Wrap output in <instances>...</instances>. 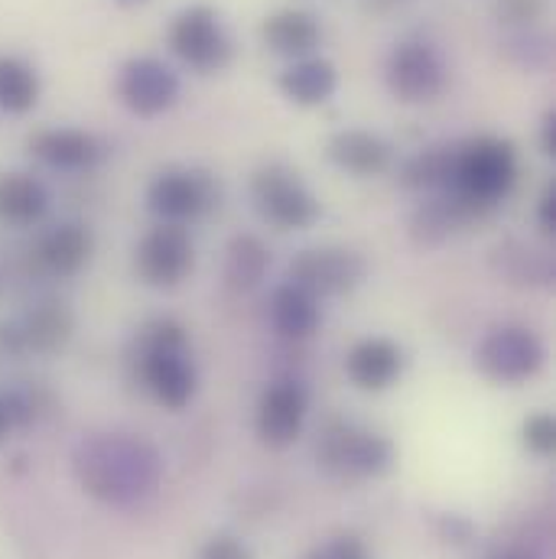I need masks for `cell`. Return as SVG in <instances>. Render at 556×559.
<instances>
[{
  "instance_id": "obj_1",
  "label": "cell",
  "mask_w": 556,
  "mask_h": 559,
  "mask_svg": "<svg viewBox=\"0 0 556 559\" xmlns=\"http://www.w3.org/2000/svg\"><path fill=\"white\" fill-rule=\"evenodd\" d=\"M75 475L88 495L108 504H134L159 481L156 452L134 436L105 432L79 442Z\"/></svg>"
},
{
  "instance_id": "obj_2",
  "label": "cell",
  "mask_w": 556,
  "mask_h": 559,
  "mask_svg": "<svg viewBox=\"0 0 556 559\" xmlns=\"http://www.w3.org/2000/svg\"><path fill=\"white\" fill-rule=\"evenodd\" d=\"M514 146L508 140L478 138L456 146V169L449 189L478 215L482 209L498 205L514 186Z\"/></svg>"
},
{
  "instance_id": "obj_3",
  "label": "cell",
  "mask_w": 556,
  "mask_h": 559,
  "mask_svg": "<svg viewBox=\"0 0 556 559\" xmlns=\"http://www.w3.org/2000/svg\"><path fill=\"white\" fill-rule=\"evenodd\" d=\"M143 381L150 394L169 407L182 411L196 394V368L186 358V332L176 322H153L143 335Z\"/></svg>"
},
{
  "instance_id": "obj_4",
  "label": "cell",
  "mask_w": 556,
  "mask_h": 559,
  "mask_svg": "<svg viewBox=\"0 0 556 559\" xmlns=\"http://www.w3.org/2000/svg\"><path fill=\"white\" fill-rule=\"evenodd\" d=\"M316 455L339 478H375L391 468L394 445L355 423H329Z\"/></svg>"
},
{
  "instance_id": "obj_5",
  "label": "cell",
  "mask_w": 556,
  "mask_h": 559,
  "mask_svg": "<svg viewBox=\"0 0 556 559\" xmlns=\"http://www.w3.org/2000/svg\"><path fill=\"white\" fill-rule=\"evenodd\" d=\"M251 195H255V205L258 212L277 225L283 231H293V228H309L316 218H319V202L316 195L303 186V179L283 166H264L255 173L251 179Z\"/></svg>"
},
{
  "instance_id": "obj_6",
  "label": "cell",
  "mask_w": 556,
  "mask_h": 559,
  "mask_svg": "<svg viewBox=\"0 0 556 559\" xmlns=\"http://www.w3.org/2000/svg\"><path fill=\"white\" fill-rule=\"evenodd\" d=\"M169 46L186 66L199 69V72H218L232 59V39H228L218 13L205 3H196L173 20Z\"/></svg>"
},
{
  "instance_id": "obj_7",
  "label": "cell",
  "mask_w": 556,
  "mask_h": 559,
  "mask_svg": "<svg viewBox=\"0 0 556 559\" xmlns=\"http://www.w3.org/2000/svg\"><path fill=\"white\" fill-rule=\"evenodd\" d=\"M475 365L482 368L485 378H492L498 384H521L541 371L544 345L537 342L534 332L505 325V329H495L485 335V342L478 345Z\"/></svg>"
},
{
  "instance_id": "obj_8",
  "label": "cell",
  "mask_w": 556,
  "mask_h": 559,
  "mask_svg": "<svg viewBox=\"0 0 556 559\" xmlns=\"http://www.w3.org/2000/svg\"><path fill=\"white\" fill-rule=\"evenodd\" d=\"M368 274L362 254L345 248H312L289 264V283L312 296H335L355 289Z\"/></svg>"
},
{
  "instance_id": "obj_9",
  "label": "cell",
  "mask_w": 556,
  "mask_h": 559,
  "mask_svg": "<svg viewBox=\"0 0 556 559\" xmlns=\"http://www.w3.org/2000/svg\"><path fill=\"white\" fill-rule=\"evenodd\" d=\"M446 85L442 56L429 43H401L388 59V88L394 98L419 105L433 102Z\"/></svg>"
},
{
  "instance_id": "obj_10",
  "label": "cell",
  "mask_w": 556,
  "mask_h": 559,
  "mask_svg": "<svg viewBox=\"0 0 556 559\" xmlns=\"http://www.w3.org/2000/svg\"><path fill=\"white\" fill-rule=\"evenodd\" d=\"M215 192L205 173L196 169H163L150 189H146V205L153 215H159L169 225L192 222L212 205Z\"/></svg>"
},
{
  "instance_id": "obj_11",
  "label": "cell",
  "mask_w": 556,
  "mask_h": 559,
  "mask_svg": "<svg viewBox=\"0 0 556 559\" xmlns=\"http://www.w3.org/2000/svg\"><path fill=\"white\" fill-rule=\"evenodd\" d=\"M118 92H121V102L140 115V118H156L163 111H169L179 98V79L176 72L153 59V56H140L131 59L125 69H121V79H118Z\"/></svg>"
},
{
  "instance_id": "obj_12",
  "label": "cell",
  "mask_w": 556,
  "mask_h": 559,
  "mask_svg": "<svg viewBox=\"0 0 556 559\" xmlns=\"http://www.w3.org/2000/svg\"><path fill=\"white\" fill-rule=\"evenodd\" d=\"M192 238L182 225L163 222L138 248V274L150 286H176L192 271Z\"/></svg>"
},
{
  "instance_id": "obj_13",
  "label": "cell",
  "mask_w": 556,
  "mask_h": 559,
  "mask_svg": "<svg viewBox=\"0 0 556 559\" xmlns=\"http://www.w3.org/2000/svg\"><path fill=\"white\" fill-rule=\"evenodd\" d=\"M306 419V394L299 384H274L258 404V436L271 449H286L299 439Z\"/></svg>"
},
{
  "instance_id": "obj_14",
  "label": "cell",
  "mask_w": 556,
  "mask_h": 559,
  "mask_svg": "<svg viewBox=\"0 0 556 559\" xmlns=\"http://www.w3.org/2000/svg\"><path fill=\"white\" fill-rule=\"evenodd\" d=\"M75 319L62 302H39L16 329H10L7 345L13 352H39L52 355L72 338Z\"/></svg>"
},
{
  "instance_id": "obj_15",
  "label": "cell",
  "mask_w": 556,
  "mask_h": 559,
  "mask_svg": "<svg viewBox=\"0 0 556 559\" xmlns=\"http://www.w3.org/2000/svg\"><path fill=\"white\" fill-rule=\"evenodd\" d=\"M29 150L56 169H92L105 159V143L88 131L56 128L29 140Z\"/></svg>"
},
{
  "instance_id": "obj_16",
  "label": "cell",
  "mask_w": 556,
  "mask_h": 559,
  "mask_svg": "<svg viewBox=\"0 0 556 559\" xmlns=\"http://www.w3.org/2000/svg\"><path fill=\"white\" fill-rule=\"evenodd\" d=\"M401 365H404V355L388 338H365L345 358V371L362 391L391 388L398 381V374H401Z\"/></svg>"
},
{
  "instance_id": "obj_17",
  "label": "cell",
  "mask_w": 556,
  "mask_h": 559,
  "mask_svg": "<svg viewBox=\"0 0 556 559\" xmlns=\"http://www.w3.org/2000/svg\"><path fill=\"white\" fill-rule=\"evenodd\" d=\"M39 264L56 277H75L92 258V231L85 225H59L39 241Z\"/></svg>"
},
{
  "instance_id": "obj_18",
  "label": "cell",
  "mask_w": 556,
  "mask_h": 559,
  "mask_svg": "<svg viewBox=\"0 0 556 559\" xmlns=\"http://www.w3.org/2000/svg\"><path fill=\"white\" fill-rule=\"evenodd\" d=\"M261 36H264V43L274 52H280V56H296L299 59V56H309L319 46L322 26L306 10H280V13L264 20Z\"/></svg>"
},
{
  "instance_id": "obj_19",
  "label": "cell",
  "mask_w": 556,
  "mask_h": 559,
  "mask_svg": "<svg viewBox=\"0 0 556 559\" xmlns=\"http://www.w3.org/2000/svg\"><path fill=\"white\" fill-rule=\"evenodd\" d=\"M329 156L335 166H342L355 176H375V173L388 169L391 146L368 131H339L329 140Z\"/></svg>"
},
{
  "instance_id": "obj_20",
  "label": "cell",
  "mask_w": 556,
  "mask_h": 559,
  "mask_svg": "<svg viewBox=\"0 0 556 559\" xmlns=\"http://www.w3.org/2000/svg\"><path fill=\"white\" fill-rule=\"evenodd\" d=\"M49 192L39 179L26 173H3L0 176V218L10 225H33L46 215Z\"/></svg>"
},
{
  "instance_id": "obj_21",
  "label": "cell",
  "mask_w": 556,
  "mask_h": 559,
  "mask_svg": "<svg viewBox=\"0 0 556 559\" xmlns=\"http://www.w3.org/2000/svg\"><path fill=\"white\" fill-rule=\"evenodd\" d=\"M339 85V72L326 59H299L280 75V92L296 105H322Z\"/></svg>"
},
{
  "instance_id": "obj_22",
  "label": "cell",
  "mask_w": 556,
  "mask_h": 559,
  "mask_svg": "<svg viewBox=\"0 0 556 559\" xmlns=\"http://www.w3.org/2000/svg\"><path fill=\"white\" fill-rule=\"evenodd\" d=\"M271 319L277 325L280 335L286 338H306L319 329L322 316H319V306H316V296L299 289L296 283H286L280 286L271 299Z\"/></svg>"
},
{
  "instance_id": "obj_23",
  "label": "cell",
  "mask_w": 556,
  "mask_h": 559,
  "mask_svg": "<svg viewBox=\"0 0 556 559\" xmlns=\"http://www.w3.org/2000/svg\"><path fill=\"white\" fill-rule=\"evenodd\" d=\"M492 264L501 277L511 283H551L556 274L554 258L547 251H537L524 241H505L495 248Z\"/></svg>"
},
{
  "instance_id": "obj_24",
  "label": "cell",
  "mask_w": 556,
  "mask_h": 559,
  "mask_svg": "<svg viewBox=\"0 0 556 559\" xmlns=\"http://www.w3.org/2000/svg\"><path fill=\"white\" fill-rule=\"evenodd\" d=\"M271 264V251L255 235H238L225 254V280L235 289H255Z\"/></svg>"
},
{
  "instance_id": "obj_25",
  "label": "cell",
  "mask_w": 556,
  "mask_h": 559,
  "mask_svg": "<svg viewBox=\"0 0 556 559\" xmlns=\"http://www.w3.org/2000/svg\"><path fill=\"white\" fill-rule=\"evenodd\" d=\"M39 98V75L16 56H0V111L23 115Z\"/></svg>"
},
{
  "instance_id": "obj_26",
  "label": "cell",
  "mask_w": 556,
  "mask_h": 559,
  "mask_svg": "<svg viewBox=\"0 0 556 559\" xmlns=\"http://www.w3.org/2000/svg\"><path fill=\"white\" fill-rule=\"evenodd\" d=\"M456 169V146H429L417 156H411L401 169V182L411 189H433L449 186Z\"/></svg>"
},
{
  "instance_id": "obj_27",
  "label": "cell",
  "mask_w": 556,
  "mask_h": 559,
  "mask_svg": "<svg viewBox=\"0 0 556 559\" xmlns=\"http://www.w3.org/2000/svg\"><path fill=\"white\" fill-rule=\"evenodd\" d=\"M524 445L537 455H551L556 445V423L551 414H537L524 423Z\"/></svg>"
},
{
  "instance_id": "obj_28",
  "label": "cell",
  "mask_w": 556,
  "mask_h": 559,
  "mask_svg": "<svg viewBox=\"0 0 556 559\" xmlns=\"http://www.w3.org/2000/svg\"><path fill=\"white\" fill-rule=\"evenodd\" d=\"M306 559H371V554L355 534H339V537L326 540L322 547H316Z\"/></svg>"
},
{
  "instance_id": "obj_29",
  "label": "cell",
  "mask_w": 556,
  "mask_h": 559,
  "mask_svg": "<svg viewBox=\"0 0 556 559\" xmlns=\"http://www.w3.org/2000/svg\"><path fill=\"white\" fill-rule=\"evenodd\" d=\"M547 10V0H501L498 13L508 23H534Z\"/></svg>"
},
{
  "instance_id": "obj_30",
  "label": "cell",
  "mask_w": 556,
  "mask_h": 559,
  "mask_svg": "<svg viewBox=\"0 0 556 559\" xmlns=\"http://www.w3.org/2000/svg\"><path fill=\"white\" fill-rule=\"evenodd\" d=\"M199 559H251V550L235 537H215V540L205 544Z\"/></svg>"
},
{
  "instance_id": "obj_31",
  "label": "cell",
  "mask_w": 556,
  "mask_h": 559,
  "mask_svg": "<svg viewBox=\"0 0 556 559\" xmlns=\"http://www.w3.org/2000/svg\"><path fill=\"white\" fill-rule=\"evenodd\" d=\"M537 218H541V228H544V231H554L556 228V192L554 189H547V192L541 195Z\"/></svg>"
},
{
  "instance_id": "obj_32",
  "label": "cell",
  "mask_w": 556,
  "mask_h": 559,
  "mask_svg": "<svg viewBox=\"0 0 556 559\" xmlns=\"http://www.w3.org/2000/svg\"><path fill=\"white\" fill-rule=\"evenodd\" d=\"M541 146H544V153H547V156H556V115L554 111L544 118V128H541Z\"/></svg>"
},
{
  "instance_id": "obj_33",
  "label": "cell",
  "mask_w": 556,
  "mask_h": 559,
  "mask_svg": "<svg viewBox=\"0 0 556 559\" xmlns=\"http://www.w3.org/2000/svg\"><path fill=\"white\" fill-rule=\"evenodd\" d=\"M446 534L452 537V544H462V540L469 537V524L449 514V518H446Z\"/></svg>"
},
{
  "instance_id": "obj_34",
  "label": "cell",
  "mask_w": 556,
  "mask_h": 559,
  "mask_svg": "<svg viewBox=\"0 0 556 559\" xmlns=\"http://www.w3.org/2000/svg\"><path fill=\"white\" fill-rule=\"evenodd\" d=\"M10 426H13V419H10V407H7V397L0 394V442H3V436L10 432Z\"/></svg>"
},
{
  "instance_id": "obj_35",
  "label": "cell",
  "mask_w": 556,
  "mask_h": 559,
  "mask_svg": "<svg viewBox=\"0 0 556 559\" xmlns=\"http://www.w3.org/2000/svg\"><path fill=\"white\" fill-rule=\"evenodd\" d=\"M488 559H534V557H528V554H521V550H505V554H495V557H488Z\"/></svg>"
},
{
  "instance_id": "obj_36",
  "label": "cell",
  "mask_w": 556,
  "mask_h": 559,
  "mask_svg": "<svg viewBox=\"0 0 556 559\" xmlns=\"http://www.w3.org/2000/svg\"><path fill=\"white\" fill-rule=\"evenodd\" d=\"M121 7H140V3H146V0H118Z\"/></svg>"
},
{
  "instance_id": "obj_37",
  "label": "cell",
  "mask_w": 556,
  "mask_h": 559,
  "mask_svg": "<svg viewBox=\"0 0 556 559\" xmlns=\"http://www.w3.org/2000/svg\"><path fill=\"white\" fill-rule=\"evenodd\" d=\"M381 3H398V0H381Z\"/></svg>"
}]
</instances>
